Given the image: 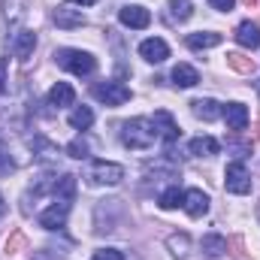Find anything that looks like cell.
<instances>
[{
    "label": "cell",
    "instance_id": "1",
    "mask_svg": "<svg viewBox=\"0 0 260 260\" xmlns=\"http://www.w3.org/2000/svg\"><path fill=\"white\" fill-rule=\"evenodd\" d=\"M157 127H154V121L151 118H130L127 124L121 127V142L133 148V151H145V148H151L154 142H157Z\"/></svg>",
    "mask_w": 260,
    "mask_h": 260
},
{
    "label": "cell",
    "instance_id": "2",
    "mask_svg": "<svg viewBox=\"0 0 260 260\" xmlns=\"http://www.w3.org/2000/svg\"><path fill=\"white\" fill-rule=\"evenodd\" d=\"M55 61L70 70V73H76V76H91L94 73V55H88V52H82V49H61V52H55Z\"/></svg>",
    "mask_w": 260,
    "mask_h": 260
},
{
    "label": "cell",
    "instance_id": "3",
    "mask_svg": "<svg viewBox=\"0 0 260 260\" xmlns=\"http://www.w3.org/2000/svg\"><path fill=\"white\" fill-rule=\"evenodd\" d=\"M94 97L106 106H124L130 100V88L124 82H97L94 85Z\"/></svg>",
    "mask_w": 260,
    "mask_h": 260
},
{
    "label": "cell",
    "instance_id": "4",
    "mask_svg": "<svg viewBox=\"0 0 260 260\" xmlns=\"http://www.w3.org/2000/svg\"><path fill=\"white\" fill-rule=\"evenodd\" d=\"M167 248L173 251L176 260H203V251H200V242H194L188 233H173L167 239Z\"/></svg>",
    "mask_w": 260,
    "mask_h": 260
},
{
    "label": "cell",
    "instance_id": "5",
    "mask_svg": "<svg viewBox=\"0 0 260 260\" xmlns=\"http://www.w3.org/2000/svg\"><path fill=\"white\" fill-rule=\"evenodd\" d=\"M224 188H227L230 194H239V197H245L251 191V176H248L245 164H230V167H227V173H224Z\"/></svg>",
    "mask_w": 260,
    "mask_h": 260
},
{
    "label": "cell",
    "instance_id": "6",
    "mask_svg": "<svg viewBox=\"0 0 260 260\" xmlns=\"http://www.w3.org/2000/svg\"><path fill=\"white\" fill-rule=\"evenodd\" d=\"M124 179V167L121 164H109V160H94L91 167V182L94 185H118Z\"/></svg>",
    "mask_w": 260,
    "mask_h": 260
},
{
    "label": "cell",
    "instance_id": "7",
    "mask_svg": "<svg viewBox=\"0 0 260 260\" xmlns=\"http://www.w3.org/2000/svg\"><path fill=\"white\" fill-rule=\"evenodd\" d=\"M118 21H121L124 27L142 30V27H148V24H151V12H148L145 6H136V3H130V6H121V12H118Z\"/></svg>",
    "mask_w": 260,
    "mask_h": 260
},
{
    "label": "cell",
    "instance_id": "8",
    "mask_svg": "<svg viewBox=\"0 0 260 260\" xmlns=\"http://www.w3.org/2000/svg\"><path fill=\"white\" fill-rule=\"evenodd\" d=\"M139 55L148 61V64H164L170 58V46L160 40V37H151V40H142L139 43Z\"/></svg>",
    "mask_w": 260,
    "mask_h": 260
},
{
    "label": "cell",
    "instance_id": "9",
    "mask_svg": "<svg viewBox=\"0 0 260 260\" xmlns=\"http://www.w3.org/2000/svg\"><path fill=\"white\" fill-rule=\"evenodd\" d=\"M67 215H70V203H52L43 215H40V227H46V230H58V227H64L67 224Z\"/></svg>",
    "mask_w": 260,
    "mask_h": 260
},
{
    "label": "cell",
    "instance_id": "10",
    "mask_svg": "<svg viewBox=\"0 0 260 260\" xmlns=\"http://www.w3.org/2000/svg\"><path fill=\"white\" fill-rule=\"evenodd\" d=\"M182 209L191 218H203L209 212V197L203 194L200 188H191V191H185V197H182Z\"/></svg>",
    "mask_w": 260,
    "mask_h": 260
},
{
    "label": "cell",
    "instance_id": "11",
    "mask_svg": "<svg viewBox=\"0 0 260 260\" xmlns=\"http://www.w3.org/2000/svg\"><path fill=\"white\" fill-rule=\"evenodd\" d=\"M55 24H58L61 30L82 27V24H85V12L76 9V6H58V9H55Z\"/></svg>",
    "mask_w": 260,
    "mask_h": 260
},
{
    "label": "cell",
    "instance_id": "12",
    "mask_svg": "<svg viewBox=\"0 0 260 260\" xmlns=\"http://www.w3.org/2000/svg\"><path fill=\"white\" fill-rule=\"evenodd\" d=\"M34 49H37V34H34V30H18L15 40H12V52H15V58H18V61H30Z\"/></svg>",
    "mask_w": 260,
    "mask_h": 260
},
{
    "label": "cell",
    "instance_id": "13",
    "mask_svg": "<svg viewBox=\"0 0 260 260\" xmlns=\"http://www.w3.org/2000/svg\"><path fill=\"white\" fill-rule=\"evenodd\" d=\"M151 121H154V127H157V133H160V136H164L167 142H176V139H179V133H182V130H179V124H176V118H173V115H170L167 109H157Z\"/></svg>",
    "mask_w": 260,
    "mask_h": 260
},
{
    "label": "cell",
    "instance_id": "14",
    "mask_svg": "<svg viewBox=\"0 0 260 260\" xmlns=\"http://www.w3.org/2000/svg\"><path fill=\"white\" fill-rule=\"evenodd\" d=\"M221 115H224V121H227V127H230V130H236V133H239V130H245V127H248V109H245L242 103H227Z\"/></svg>",
    "mask_w": 260,
    "mask_h": 260
},
{
    "label": "cell",
    "instance_id": "15",
    "mask_svg": "<svg viewBox=\"0 0 260 260\" xmlns=\"http://www.w3.org/2000/svg\"><path fill=\"white\" fill-rule=\"evenodd\" d=\"M73 103H76V91H73L67 82L52 85V91H49V106H55V109H64V106H73Z\"/></svg>",
    "mask_w": 260,
    "mask_h": 260
},
{
    "label": "cell",
    "instance_id": "16",
    "mask_svg": "<svg viewBox=\"0 0 260 260\" xmlns=\"http://www.w3.org/2000/svg\"><path fill=\"white\" fill-rule=\"evenodd\" d=\"M236 43H239L242 49H257L260 46V27L254 21H242V24L236 27Z\"/></svg>",
    "mask_w": 260,
    "mask_h": 260
},
{
    "label": "cell",
    "instance_id": "17",
    "mask_svg": "<svg viewBox=\"0 0 260 260\" xmlns=\"http://www.w3.org/2000/svg\"><path fill=\"white\" fill-rule=\"evenodd\" d=\"M200 251H203V257H221L227 251V239L218 236V233H209V236L200 239Z\"/></svg>",
    "mask_w": 260,
    "mask_h": 260
},
{
    "label": "cell",
    "instance_id": "18",
    "mask_svg": "<svg viewBox=\"0 0 260 260\" xmlns=\"http://www.w3.org/2000/svg\"><path fill=\"white\" fill-rule=\"evenodd\" d=\"M188 151L194 154V157H212V154H218L221 151V142L218 139H212V136H197V139H191V145H188Z\"/></svg>",
    "mask_w": 260,
    "mask_h": 260
},
{
    "label": "cell",
    "instance_id": "19",
    "mask_svg": "<svg viewBox=\"0 0 260 260\" xmlns=\"http://www.w3.org/2000/svg\"><path fill=\"white\" fill-rule=\"evenodd\" d=\"M191 112H194L197 118H203V121H215V118H221L224 109H221L215 100L206 97V100H194V103H191Z\"/></svg>",
    "mask_w": 260,
    "mask_h": 260
},
{
    "label": "cell",
    "instance_id": "20",
    "mask_svg": "<svg viewBox=\"0 0 260 260\" xmlns=\"http://www.w3.org/2000/svg\"><path fill=\"white\" fill-rule=\"evenodd\" d=\"M173 82L179 88H194L197 82H200V73L191 64H176L173 67Z\"/></svg>",
    "mask_w": 260,
    "mask_h": 260
},
{
    "label": "cell",
    "instance_id": "21",
    "mask_svg": "<svg viewBox=\"0 0 260 260\" xmlns=\"http://www.w3.org/2000/svg\"><path fill=\"white\" fill-rule=\"evenodd\" d=\"M188 46H191V49H215V46H221V34H215V30L191 34V37H188Z\"/></svg>",
    "mask_w": 260,
    "mask_h": 260
},
{
    "label": "cell",
    "instance_id": "22",
    "mask_svg": "<svg viewBox=\"0 0 260 260\" xmlns=\"http://www.w3.org/2000/svg\"><path fill=\"white\" fill-rule=\"evenodd\" d=\"M227 67L236 70V73H242V76H251L254 73V58H245L239 52H227Z\"/></svg>",
    "mask_w": 260,
    "mask_h": 260
},
{
    "label": "cell",
    "instance_id": "23",
    "mask_svg": "<svg viewBox=\"0 0 260 260\" xmlns=\"http://www.w3.org/2000/svg\"><path fill=\"white\" fill-rule=\"evenodd\" d=\"M94 124V112L88 109V106H76L73 112H70V127L76 130H88Z\"/></svg>",
    "mask_w": 260,
    "mask_h": 260
},
{
    "label": "cell",
    "instance_id": "24",
    "mask_svg": "<svg viewBox=\"0 0 260 260\" xmlns=\"http://www.w3.org/2000/svg\"><path fill=\"white\" fill-rule=\"evenodd\" d=\"M170 12L176 21H188L194 15V3L191 0H170Z\"/></svg>",
    "mask_w": 260,
    "mask_h": 260
},
{
    "label": "cell",
    "instance_id": "25",
    "mask_svg": "<svg viewBox=\"0 0 260 260\" xmlns=\"http://www.w3.org/2000/svg\"><path fill=\"white\" fill-rule=\"evenodd\" d=\"M182 197H185V191H179V185L167 188V191L160 194V209H176V206H182Z\"/></svg>",
    "mask_w": 260,
    "mask_h": 260
},
{
    "label": "cell",
    "instance_id": "26",
    "mask_svg": "<svg viewBox=\"0 0 260 260\" xmlns=\"http://www.w3.org/2000/svg\"><path fill=\"white\" fill-rule=\"evenodd\" d=\"M88 148H91V145H88V139H85V136H76V139L67 145V154L82 160V157H88Z\"/></svg>",
    "mask_w": 260,
    "mask_h": 260
},
{
    "label": "cell",
    "instance_id": "27",
    "mask_svg": "<svg viewBox=\"0 0 260 260\" xmlns=\"http://www.w3.org/2000/svg\"><path fill=\"white\" fill-rule=\"evenodd\" d=\"M12 170H15V164H12V157H9V151H6V145L0 142V179H3V176H9Z\"/></svg>",
    "mask_w": 260,
    "mask_h": 260
},
{
    "label": "cell",
    "instance_id": "28",
    "mask_svg": "<svg viewBox=\"0 0 260 260\" xmlns=\"http://www.w3.org/2000/svg\"><path fill=\"white\" fill-rule=\"evenodd\" d=\"M94 260H124V254L118 248H100V251H94Z\"/></svg>",
    "mask_w": 260,
    "mask_h": 260
},
{
    "label": "cell",
    "instance_id": "29",
    "mask_svg": "<svg viewBox=\"0 0 260 260\" xmlns=\"http://www.w3.org/2000/svg\"><path fill=\"white\" fill-rule=\"evenodd\" d=\"M21 245H24V236H21V233H15V236L6 242V251H9V254H18V248H21Z\"/></svg>",
    "mask_w": 260,
    "mask_h": 260
},
{
    "label": "cell",
    "instance_id": "30",
    "mask_svg": "<svg viewBox=\"0 0 260 260\" xmlns=\"http://www.w3.org/2000/svg\"><path fill=\"white\" fill-rule=\"evenodd\" d=\"M209 3H212V9H218V12H230L236 0H209Z\"/></svg>",
    "mask_w": 260,
    "mask_h": 260
},
{
    "label": "cell",
    "instance_id": "31",
    "mask_svg": "<svg viewBox=\"0 0 260 260\" xmlns=\"http://www.w3.org/2000/svg\"><path fill=\"white\" fill-rule=\"evenodd\" d=\"M6 67H9V61L3 58V61H0V91H3V85H6Z\"/></svg>",
    "mask_w": 260,
    "mask_h": 260
},
{
    "label": "cell",
    "instance_id": "32",
    "mask_svg": "<svg viewBox=\"0 0 260 260\" xmlns=\"http://www.w3.org/2000/svg\"><path fill=\"white\" fill-rule=\"evenodd\" d=\"M73 3H76V6H94L97 0H73Z\"/></svg>",
    "mask_w": 260,
    "mask_h": 260
},
{
    "label": "cell",
    "instance_id": "33",
    "mask_svg": "<svg viewBox=\"0 0 260 260\" xmlns=\"http://www.w3.org/2000/svg\"><path fill=\"white\" fill-rule=\"evenodd\" d=\"M3 215H6V200L0 197V218H3Z\"/></svg>",
    "mask_w": 260,
    "mask_h": 260
},
{
    "label": "cell",
    "instance_id": "34",
    "mask_svg": "<svg viewBox=\"0 0 260 260\" xmlns=\"http://www.w3.org/2000/svg\"><path fill=\"white\" fill-rule=\"evenodd\" d=\"M245 3H248V6H251V3H254V0H245Z\"/></svg>",
    "mask_w": 260,
    "mask_h": 260
},
{
    "label": "cell",
    "instance_id": "35",
    "mask_svg": "<svg viewBox=\"0 0 260 260\" xmlns=\"http://www.w3.org/2000/svg\"><path fill=\"white\" fill-rule=\"evenodd\" d=\"M257 218H260V206H257Z\"/></svg>",
    "mask_w": 260,
    "mask_h": 260
}]
</instances>
